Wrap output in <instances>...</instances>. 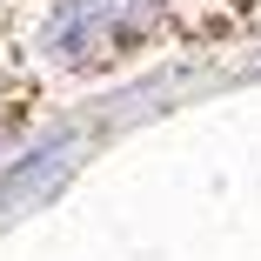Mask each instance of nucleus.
<instances>
[{
	"mask_svg": "<svg viewBox=\"0 0 261 261\" xmlns=\"http://www.w3.org/2000/svg\"><path fill=\"white\" fill-rule=\"evenodd\" d=\"M154 0H67L47 20V54L61 67H114L154 34Z\"/></svg>",
	"mask_w": 261,
	"mask_h": 261,
	"instance_id": "1",
	"label": "nucleus"
}]
</instances>
